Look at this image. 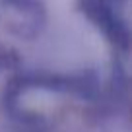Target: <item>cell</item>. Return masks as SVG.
Wrapping results in <instances>:
<instances>
[{"instance_id": "6da1fadb", "label": "cell", "mask_w": 132, "mask_h": 132, "mask_svg": "<svg viewBox=\"0 0 132 132\" xmlns=\"http://www.w3.org/2000/svg\"><path fill=\"white\" fill-rule=\"evenodd\" d=\"M126 2L128 0H82L87 18L101 27L109 41L124 51L128 49Z\"/></svg>"}, {"instance_id": "7a4b0ae2", "label": "cell", "mask_w": 132, "mask_h": 132, "mask_svg": "<svg viewBox=\"0 0 132 132\" xmlns=\"http://www.w3.org/2000/svg\"><path fill=\"white\" fill-rule=\"evenodd\" d=\"M6 21L20 37H35L45 23L41 0H4Z\"/></svg>"}]
</instances>
